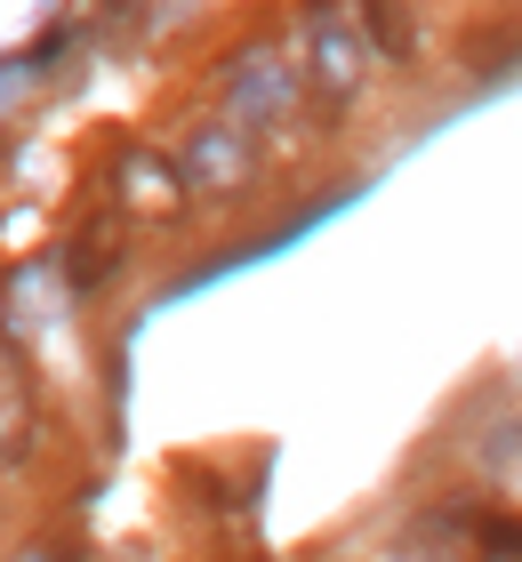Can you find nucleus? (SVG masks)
Instances as JSON below:
<instances>
[{"label": "nucleus", "instance_id": "1", "mask_svg": "<svg viewBox=\"0 0 522 562\" xmlns=\"http://www.w3.org/2000/svg\"><path fill=\"white\" fill-rule=\"evenodd\" d=\"M298 89H306L298 65L281 57L274 41H249L242 57L225 65V113L242 121V130H266V121H281V113L298 105Z\"/></svg>", "mask_w": 522, "mask_h": 562}, {"label": "nucleus", "instance_id": "2", "mask_svg": "<svg viewBox=\"0 0 522 562\" xmlns=\"http://www.w3.org/2000/svg\"><path fill=\"white\" fill-rule=\"evenodd\" d=\"M306 57H313V81H322V97H346V89L362 81V57H370L362 16H306Z\"/></svg>", "mask_w": 522, "mask_h": 562}, {"label": "nucleus", "instance_id": "3", "mask_svg": "<svg viewBox=\"0 0 522 562\" xmlns=\"http://www.w3.org/2000/svg\"><path fill=\"white\" fill-rule=\"evenodd\" d=\"M186 177H193L201 193H233L249 177V137L242 130H201L193 153H186Z\"/></svg>", "mask_w": 522, "mask_h": 562}, {"label": "nucleus", "instance_id": "4", "mask_svg": "<svg viewBox=\"0 0 522 562\" xmlns=\"http://www.w3.org/2000/svg\"><path fill=\"white\" fill-rule=\"evenodd\" d=\"M362 41L386 48V57H418V16H402V9H362Z\"/></svg>", "mask_w": 522, "mask_h": 562}, {"label": "nucleus", "instance_id": "5", "mask_svg": "<svg viewBox=\"0 0 522 562\" xmlns=\"http://www.w3.org/2000/svg\"><path fill=\"white\" fill-rule=\"evenodd\" d=\"M0 450H24V394H16V378H9V362H0Z\"/></svg>", "mask_w": 522, "mask_h": 562}]
</instances>
